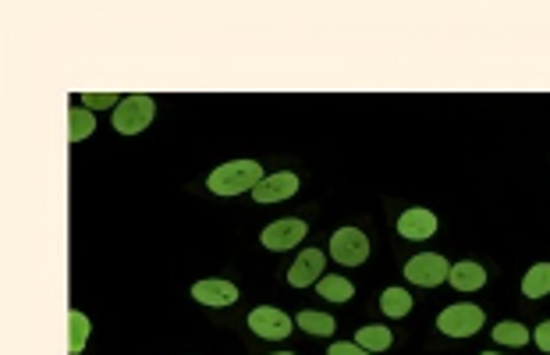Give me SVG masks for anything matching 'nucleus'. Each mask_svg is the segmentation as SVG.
Returning <instances> with one entry per match:
<instances>
[{
    "label": "nucleus",
    "mask_w": 550,
    "mask_h": 355,
    "mask_svg": "<svg viewBox=\"0 0 550 355\" xmlns=\"http://www.w3.org/2000/svg\"><path fill=\"white\" fill-rule=\"evenodd\" d=\"M405 277L412 284H419V288H437V284H444L451 277V266L437 252H419V256H412L405 263Z\"/></svg>",
    "instance_id": "7ed1b4c3"
},
{
    "label": "nucleus",
    "mask_w": 550,
    "mask_h": 355,
    "mask_svg": "<svg viewBox=\"0 0 550 355\" xmlns=\"http://www.w3.org/2000/svg\"><path fill=\"white\" fill-rule=\"evenodd\" d=\"M306 238V220H299V217H285V220H278V224H270L266 231H263V245L266 249H273V252H285V249H292L295 242H302Z\"/></svg>",
    "instance_id": "0eeeda50"
},
{
    "label": "nucleus",
    "mask_w": 550,
    "mask_h": 355,
    "mask_svg": "<svg viewBox=\"0 0 550 355\" xmlns=\"http://www.w3.org/2000/svg\"><path fill=\"white\" fill-rule=\"evenodd\" d=\"M327 355H373V351H366L363 344H348V341H338V344H331V351Z\"/></svg>",
    "instance_id": "4be33fe9"
},
{
    "label": "nucleus",
    "mask_w": 550,
    "mask_h": 355,
    "mask_svg": "<svg viewBox=\"0 0 550 355\" xmlns=\"http://www.w3.org/2000/svg\"><path fill=\"white\" fill-rule=\"evenodd\" d=\"M299 192V178L292 171H281V174H270L263 178L256 189H252V199L256 203H281V199H292Z\"/></svg>",
    "instance_id": "6e6552de"
},
{
    "label": "nucleus",
    "mask_w": 550,
    "mask_h": 355,
    "mask_svg": "<svg viewBox=\"0 0 550 355\" xmlns=\"http://www.w3.org/2000/svg\"><path fill=\"white\" fill-rule=\"evenodd\" d=\"M295 323H299V327H306L309 334H334V330H338V323H334L331 316H324V313H313V309H302Z\"/></svg>",
    "instance_id": "6ab92c4d"
},
{
    "label": "nucleus",
    "mask_w": 550,
    "mask_h": 355,
    "mask_svg": "<svg viewBox=\"0 0 550 355\" xmlns=\"http://www.w3.org/2000/svg\"><path fill=\"white\" fill-rule=\"evenodd\" d=\"M380 309H384L387 316H409V313H412V298H409V291H401V288H387V291L380 295Z\"/></svg>",
    "instance_id": "dca6fc26"
},
{
    "label": "nucleus",
    "mask_w": 550,
    "mask_h": 355,
    "mask_svg": "<svg viewBox=\"0 0 550 355\" xmlns=\"http://www.w3.org/2000/svg\"><path fill=\"white\" fill-rule=\"evenodd\" d=\"M248 327H252L259 337L278 341V337H288V334H292V316H285L281 309H273V305H259V309L248 313Z\"/></svg>",
    "instance_id": "423d86ee"
},
{
    "label": "nucleus",
    "mask_w": 550,
    "mask_h": 355,
    "mask_svg": "<svg viewBox=\"0 0 550 355\" xmlns=\"http://www.w3.org/2000/svg\"><path fill=\"white\" fill-rule=\"evenodd\" d=\"M192 298H199L202 305H231L238 298V288L231 281H199L192 284Z\"/></svg>",
    "instance_id": "9b49d317"
},
{
    "label": "nucleus",
    "mask_w": 550,
    "mask_h": 355,
    "mask_svg": "<svg viewBox=\"0 0 550 355\" xmlns=\"http://www.w3.org/2000/svg\"><path fill=\"white\" fill-rule=\"evenodd\" d=\"M447 281H451V288H458V291H476V288L486 284V270H483L479 263H455Z\"/></svg>",
    "instance_id": "f8f14e48"
},
{
    "label": "nucleus",
    "mask_w": 550,
    "mask_h": 355,
    "mask_svg": "<svg viewBox=\"0 0 550 355\" xmlns=\"http://www.w3.org/2000/svg\"><path fill=\"white\" fill-rule=\"evenodd\" d=\"M355 344H363L366 351H384V348H391V330L387 327H359Z\"/></svg>",
    "instance_id": "f3484780"
},
{
    "label": "nucleus",
    "mask_w": 550,
    "mask_h": 355,
    "mask_svg": "<svg viewBox=\"0 0 550 355\" xmlns=\"http://www.w3.org/2000/svg\"><path fill=\"white\" fill-rule=\"evenodd\" d=\"M522 295H525V298H543V295H550V263H536V266L522 277Z\"/></svg>",
    "instance_id": "ddd939ff"
},
{
    "label": "nucleus",
    "mask_w": 550,
    "mask_h": 355,
    "mask_svg": "<svg viewBox=\"0 0 550 355\" xmlns=\"http://www.w3.org/2000/svg\"><path fill=\"white\" fill-rule=\"evenodd\" d=\"M317 291H320V298H327V302H348V298L355 295L352 281H345V277H320V281H317Z\"/></svg>",
    "instance_id": "4468645a"
},
{
    "label": "nucleus",
    "mask_w": 550,
    "mask_h": 355,
    "mask_svg": "<svg viewBox=\"0 0 550 355\" xmlns=\"http://www.w3.org/2000/svg\"><path fill=\"white\" fill-rule=\"evenodd\" d=\"M68 125H72V128H68V139H72V143L89 139L93 128H96V125H93V114L82 111V107H72V111H68Z\"/></svg>",
    "instance_id": "a211bd4d"
},
{
    "label": "nucleus",
    "mask_w": 550,
    "mask_h": 355,
    "mask_svg": "<svg viewBox=\"0 0 550 355\" xmlns=\"http://www.w3.org/2000/svg\"><path fill=\"white\" fill-rule=\"evenodd\" d=\"M86 337H89V320H86L79 309H72V313H68V351L79 355V351L86 348Z\"/></svg>",
    "instance_id": "2eb2a0df"
},
{
    "label": "nucleus",
    "mask_w": 550,
    "mask_h": 355,
    "mask_svg": "<svg viewBox=\"0 0 550 355\" xmlns=\"http://www.w3.org/2000/svg\"><path fill=\"white\" fill-rule=\"evenodd\" d=\"M79 100H82L86 107L100 111V107H114V100H125V96H114V93H82Z\"/></svg>",
    "instance_id": "412c9836"
},
{
    "label": "nucleus",
    "mask_w": 550,
    "mask_h": 355,
    "mask_svg": "<svg viewBox=\"0 0 550 355\" xmlns=\"http://www.w3.org/2000/svg\"><path fill=\"white\" fill-rule=\"evenodd\" d=\"M536 348H539V351H550V320L536 327Z\"/></svg>",
    "instance_id": "5701e85b"
},
{
    "label": "nucleus",
    "mask_w": 550,
    "mask_h": 355,
    "mask_svg": "<svg viewBox=\"0 0 550 355\" xmlns=\"http://www.w3.org/2000/svg\"><path fill=\"white\" fill-rule=\"evenodd\" d=\"M263 181V167L256 164V160H231V164H224V167H217L213 174H210V192H217V196H238V192H248V189H256Z\"/></svg>",
    "instance_id": "f257e3e1"
},
{
    "label": "nucleus",
    "mask_w": 550,
    "mask_h": 355,
    "mask_svg": "<svg viewBox=\"0 0 550 355\" xmlns=\"http://www.w3.org/2000/svg\"><path fill=\"white\" fill-rule=\"evenodd\" d=\"M437 327L444 334H451V337H469V334H476L483 327V309L479 305H469V302L451 305V309H444L437 316Z\"/></svg>",
    "instance_id": "39448f33"
},
{
    "label": "nucleus",
    "mask_w": 550,
    "mask_h": 355,
    "mask_svg": "<svg viewBox=\"0 0 550 355\" xmlns=\"http://www.w3.org/2000/svg\"><path fill=\"white\" fill-rule=\"evenodd\" d=\"M483 355H497V351H483Z\"/></svg>",
    "instance_id": "393cba45"
},
{
    "label": "nucleus",
    "mask_w": 550,
    "mask_h": 355,
    "mask_svg": "<svg viewBox=\"0 0 550 355\" xmlns=\"http://www.w3.org/2000/svg\"><path fill=\"white\" fill-rule=\"evenodd\" d=\"M493 341H497V344H511V348H518V344L529 341V330H525L522 323H511V320H508V323H497V327H493Z\"/></svg>",
    "instance_id": "aec40b11"
},
{
    "label": "nucleus",
    "mask_w": 550,
    "mask_h": 355,
    "mask_svg": "<svg viewBox=\"0 0 550 355\" xmlns=\"http://www.w3.org/2000/svg\"><path fill=\"white\" fill-rule=\"evenodd\" d=\"M437 231V217L430 210H405L398 217V235L401 238H412V242H423Z\"/></svg>",
    "instance_id": "9d476101"
},
{
    "label": "nucleus",
    "mask_w": 550,
    "mask_h": 355,
    "mask_svg": "<svg viewBox=\"0 0 550 355\" xmlns=\"http://www.w3.org/2000/svg\"><path fill=\"white\" fill-rule=\"evenodd\" d=\"M320 270H324V252L320 249H306L292 270H288V284L292 288H306V284H317L320 281Z\"/></svg>",
    "instance_id": "1a4fd4ad"
},
{
    "label": "nucleus",
    "mask_w": 550,
    "mask_h": 355,
    "mask_svg": "<svg viewBox=\"0 0 550 355\" xmlns=\"http://www.w3.org/2000/svg\"><path fill=\"white\" fill-rule=\"evenodd\" d=\"M278 355H295V351H278Z\"/></svg>",
    "instance_id": "b1692460"
},
{
    "label": "nucleus",
    "mask_w": 550,
    "mask_h": 355,
    "mask_svg": "<svg viewBox=\"0 0 550 355\" xmlns=\"http://www.w3.org/2000/svg\"><path fill=\"white\" fill-rule=\"evenodd\" d=\"M331 256H334L341 266H363L366 256H370V238H366L359 228H341V231H334V238H331Z\"/></svg>",
    "instance_id": "20e7f679"
},
{
    "label": "nucleus",
    "mask_w": 550,
    "mask_h": 355,
    "mask_svg": "<svg viewBox=\"0 0 550 355\" xmlns=\"http://www.w3.org/2000/svg\"><path fill=\"white\" fill-rule=\"evenodd\" d=\"M153 114H157L153 96H146V93H132V96H125V100L118 104V111H114V128H118L121 135H139V132L149 128Z\"/></svg>",
    "instance_id": "f03ea898"
}]
</instances>
